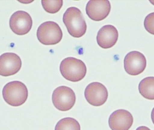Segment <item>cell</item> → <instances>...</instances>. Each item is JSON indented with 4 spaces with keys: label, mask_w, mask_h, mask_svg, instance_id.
<instances>
[{
    "label": "cell",
    "mask_w": 154,
    "mask_h": 130,
    "mask_svg": "<svg viewBox=\"0 0 154 130\" xmlns=\"http://www.w3.org/2000/svg\"><path fill=\"white\" fill-rule=\"evenodd\" d=\"M63 22L70 35L74 38H80L86 32V23L81 11L77 8H69L63 14Z\"/></svg>",
    "instance_id": "6da1fadb"
},
{
    "label": "cell",
    "mask_w": 154,
    "mask_h": 130,
    "mask_svg": "<svg viewBox=\"0 0 154 130\" xmlns=\"http://www.w3.org/2000/svg\"><path fill=\"white\" fill-rule=\"evenodd\" d=\"M2 95L4 101L9 105L14 107L20 106L28 99V88L21 82H11L4 87Z\"/></svg>",
    "instance_id": "7a4b0ae2"
},
{
    "label": "cell",
    "mask_w": 154,
    "mask_h": 130,
    "mask_svg": "<svg viewBox=\"0 0 154 130\" xmlns=\"http://www.w3.org/2000/svg\"><path fill=\"white\" fill-rule=\"evenodd\" d=\"M60 69L63 78L74 82L81 81L87 73L86 66L82 60L73 57H68L63 60Z\"/></svg>",
    "instance_id": "3957f363"
},
{
    "label": "cell",
    "mask_w": 154,
    "mask_h": 130,
    "mask_svg": "<svg viewBox=\"0 0 154 130\" xmlns=\"http://www.w3.org/2000/svg\"><path fill=\"white\" fill-rule=\"evenodd\" d=\"M62 36L61 27L53 21L44 22L39 26L37 32L39 41L45 45H53L59 43Z\"/></svg>",
    "instance_id": "277c9868"
},
{
    "label": "cell",
    "mask_w": 154,
    "mask_h": 130,
    "mask_svg": "<svg viewBox=\"0 0 154 130\" xmlns=\"http://www.w3.org/2000/svg\"><path fill=\"white\" fill-rule=\"evenodd\" d=\"M52 101L55 108L61 111L71 110L76 101L75 92L69 87L62 86L56 88L52 95Z\"/></svg>",
    "instance_id": "5b68a950"
},
{
    "label": "cell",
    "mask_w": 154,
    "mask_h": 130,
    "mask_svg": "<svg viewBox=\"0 0 154 130\" xmlns=\"http://www.w3.org/2000/svg\"><path fill=\"white\" fill-rule=\"evenodd\" d=\"M108 91L106 87L99 82H93L86 87L85 97L88 103L94 106L104 104L108 98Z\"/></svg>",
    "instance_id": "8992f818"
},
{
    "label": "cell",
    "mask_w": 154,
    "mask_h": 130,
    "mask_svg": "<svg viewBox=\"0 0 154 130\" xmlns=\"http://www.w3.org/2000/svg\"><path fill=\"white\" fill-rule=\"evenodd\" d=\"M9 25L13 32L17 35L23 36L30 31L33 25V21L27 12L17 11L11 15Z\"/></svg>",
    "instance_id": "52a82bcc"
},
{
    "label": "cell",
    "mask_w": 154,
    "mask_h": 130,
    "mask_svg": "<svg viewBox=\"0 0 154 130\" xmlns=\"http://www.w3.org/2000/svg\"><path fill=\"white\" fill-rule=\"evenodd\" d=\"M147 61L140 52L132 51L127 54L124 60V67L127 73L132 76L140 74L145 70Z\"/></svg>",
    "instance_id": "ba28073f"
},
{
    "label": "cell",
    "mask_w": 154,
    "mask_h": 130,
    "mask_svg": "<svg viewBox=\"0 0 154 130\" xmlns=\"http://www.w3.org/2000/svg\"><path fill=\"white\" fill-rule=\"evenodd\" d=\"M22 61L17 54L6 53L0 56V76H13L20 70Z\"/></svg>",
    "instance_id": "9c48e42d"
},
{
    "label": "cell",
    "mask_w": 154,
    "mask_h": 130,
    "mask_svg": "<svg viewBox=\"0 0 154 130\" xmlns=\"http://www.w3.org/2000/svg\"><path fill=\"white\" fill-rule=\"evenodd\" d=\"M111 4L107 0L89 1L86 8V14L94 21H100L109 16Z\"/></svg>",
    "instance_id": "30bf717a"
},
{
    "label": "cell",
    "mask_w": 154,
    "mask_h": 130,
    "mask_svg": "<svg viewBox=\"0 0 154 130\" xmlns=\"http://www.w3.org/2000/svg\"><path fill=\"white\" fill-rule=\"evenodd\" d=\"M134 122L132 114L126 110H118L111 114L109 125L112 130H129Z\"/></svg>",
    "instance_id": "8fae6325"
},
{
    "label": "cell",
    "mask_w": 154,
    "mask_h": 130,
    "mask_svg": "<svg viewBox=\"0 0 154 130\" xmlns=\"http://www.w3.org/2000/svg\"><path fill=\"white\" fill-rule=\"evenodd\" d=\"M119 34L116 27L107 25L102 27L98 32L97 41L102 49H110L116 45Z\"/></svg>",
    "instance_id": "7c38bea8"
},
{
    "label": "cell",
    "mask_w": 154,
    "mask_h": 130,
    "mask_svg": "<svg viewBox=\"0 0 154 130\" xmlns=\"http://www.w3.org/2000/svg\"><path fill=\"white\" fill-rule=\"evenodd\" d=\"M139 91L143 97L149 100H154V77L144 78L139 84Z\"/></svg>",
    "instance_id": "4fadbf2b"
},
{
    "label": "cell",
    "mask_w": 154,
    "mask_h": 130,
    "mask_svg": "<svg viewBox=\"0 0 154 130\" xmlns=\"http://www.w3.org/2000/svg\"><path fill=\"white\" fill-rule=\"evenodd\" d=\"M55 130H81V126L76 119L65 118L57 123Z\"/></svg>",
    "instance_id": "5bb4252c"
},
{
    "label": "cell",
    "mask_w": 154,
    "mask_h": 130,
    "mask_svg": "<svg viewBox=\"0 0 154 130\" xmlns=\"http://www.w3.org/2000/svg\"><path fill=\"white\" fill-rule=\"evenodd\" d=\"M41 3L45 11L51 14L58 12L63 5V1L62 0L41 1Z\"/></svg>",
    "instance_id": "9a60e30c"
},
{
    "label": "cell",
    "mask_w": 154,
    "mask_h": 130,
    "mask_svg": "<svg viewBox=\"0 0 154 130\" xmlns=\"http://www.w3.org/2000/svg\"><path fill=\"white\" fill-rule=\"evenodd\" d=\"M144 26L149 33L154 35V12L146 17L144 21Z\"/></svg>",
    "instance_id": "2e32d148"
},
{
    "label": "cell",
    "mask_w": 154,
    "mask_h": 130,
    "mask_svg": "<svg viewBox=\"0 0 154 130\" xmlns=\"http://www.w3.org/2000/svg\"><path fill=\"white\" fill-rule=\"evenodd\" d=\"M136 130H151L147 127L146 126H140L138 127V128Z\"/></svg>",
    "instance_id": "e0dca14e"
},
{
    "label": "cell",
    "mask_w": 154,
    "mask_h": 130,
    "mask_svg": "<svg viewBox=\"0 0 154 130\" xmlns=\"http://www.w3.org/2000/svg\"><path fill=\"white\" fill-rule=\"evenodd\" d=\"M151 119H152V121L154 125V108L152 109V112H151Z\"/></svg>",
    "instance_id": "ac0fdd59"
},
{
    "label": "cell",
    "mask_w": 154,
    "mask_h": 130,
    "mask_svg": "<svg viewBox=\"0 0 154 130\" xmlns=\"http://www.w3.org/2000/svg\"><path fill=\"white\" fill-rule=\"evenodd\" d=\"M149 2H150L152 5H154V1H151H151H149Z\"/></svg>",
    "instance_id": "d6986e66"
}]
</instances>
